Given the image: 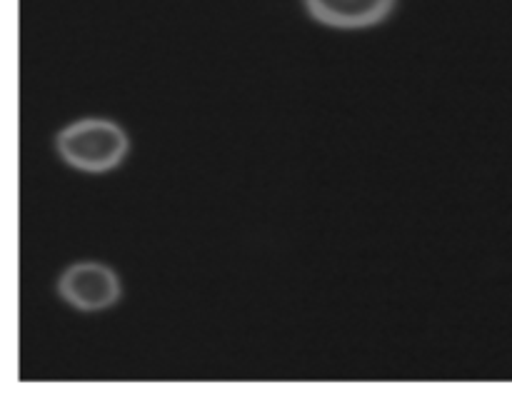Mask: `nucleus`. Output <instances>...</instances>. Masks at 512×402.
Returning <instances> with one entry per match:
<instances>
[{"label":"nucleus","instance_id":"f257e3e1","mask_svg":"<svg viewBox=\"0 0 512 402\" xmlns=\"http://www.w3.org/2000/svg\"><path fill=\"white\" fill-rule=\"evenodd\" d=\"M55 148L70 168L83 173H108L123 163L130 140L113 120L83 118L60 130Z\"/></svg>","mask_w":512,"mask_h":402},{"label":"nucleus","instance_id":"7ed1b4c3","mask_svg":"<svg viewBox=\"0 0 512 402\" xmlns=\"http://www.w3.org/2000/svg\"><path fill=\"white\" fill-rule=\"evenodd\" d=\"M398 0H305L310 18L338 30L373 28L388 20Z\"/></svg>","mask_w":512,"mask_h":402},{"label":"nucleus","instance_id":"f03ea898","mask_svg":"<svg viewBox=\"0 0 512 402\" xmlns=\"http://www.w3.org/2000/svg\"><path fill=\"white\" fill-rule=\"evenodd\" d=\"M58 293L73 308L83 313L108 310L123 298V285L115 270L103 263H75L60 275Z\"/></svg>","mask_w":512,"mask_h":402}]
</instances>
